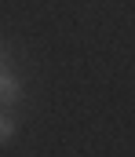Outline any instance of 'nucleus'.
<instances>
[{
  "label": "nucleus",
  "instance_id": "obj_1",
  "mask_svg": "<svg viewBox=\"0 0 135 157\" xmlns=\"http://www.w3.org/2000/svg\"><path fill=\"white\" fill-rule=\"evenodd\" d=\"M15 95H18V88H15V80L0 73V99H15Z\"/></svg>",
  "mask_w": 135,
  "mask_h": 157
},
{
  "label": "nucleus",
  "instance_id": "obj_2",
  "mask_svg": "<svg viewBox=\"0 0 135 157\" xmlns=\"http://www.w3.org/2000/svg\"><path fill=\"white\" fill-rule=\"evenodd\" d=\"M7 135H11V121L0 117V139H7Z\"/></svg>",
  "mask_w": 135,
  "mask_h": 157
}]
</instances>
